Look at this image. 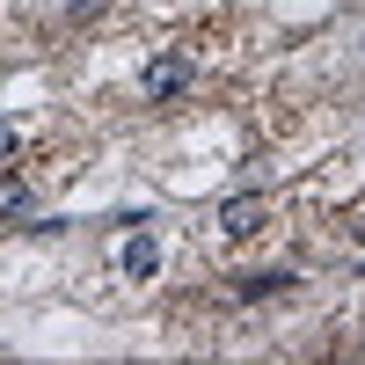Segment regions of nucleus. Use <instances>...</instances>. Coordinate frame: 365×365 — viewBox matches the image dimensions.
Wrapping results in <instances>:
<instances>
[{"label": "nucleus", "mask_w": 365, "mask_h": 365, "mask_svg": "<svg viewBox=\"0 0 365 365\" xmlns=\"http://www.w3.org/2000/svg\"><path fill=\"white\" fill-rule=\"evenodd\" d=\"M190 81H197V58H190V51H161V58H146V73H139L146 103H175Z\"/></svg>", "instance_id": "nucleus-1"}, {"label": "nucleus", "mask_w": 365, "mask_h": 365, "mask_svg": "<svg viewBox=\"0 0 365 365\" xmlns=\"http://www.w3.org/2000/svg\"><path fill=\"white\" fill-rule=\"evenodd\" d=\"M263 227H270V205H263L256 190H241V197L220 205V234H227V241H249V234H263Z\"/></svg>", "instance_id": "nucleus-2"}, {"label": "nucleus", "mask_w": 365, "mask_h": 365, "mask_svg": "<svg viewBox=\"0 0 365 365\" xmlns=\"http://www.w3.org/2000/svg\"><path fill=\"white\" fill-rule=\"evenodd\" d=\"M117 270H125V278H154V270H161V241L146 234V227H132L125 249H117Z\"/></svg>", "instance_id": "nucleus-3"}, {"label": "nucleus", "mask_w": 365, "mask_h": 365, "mask_svg": "<svg viewBox=\"0 0 365 365\" xmlns=\"http://www.w3.org/2000/svg\"><path fill=\"white\" fill-rule=\"evenodd\" d=\"M292 285H299V270H241L234 278L241 299H270V292H292Z\"/></svg>", "instance_id": "nucleus-4"}, {"label": "nucleus", "mask_w": 365, "mask_h": 365, "mask_svg": "<svg viewBox=\"0 0 365 365\" xmlns=\"http://www.w3.org/2000/svg\"><path fill=\"white\" fill-rule=\"evenodd\" d=\"M0 220L37 227V190H29V182H0Z\"/></svg>", "instance_id": "nucleus-5"}, {"label": "nucleus", "mask_w": 365, "mask_h": 365, "mask_svg": "<svg viewBox=\"0 0 365 365\" xmlns=\"http://www.w3.org/2000/svg\"><path fill=\"white\" fill-rule=\"evenodd\" d=\"M15 146H22V125H15V117H0V161H8Z\"/></svg>", "instance_id": "nucleus-6"}, {"label": "nucleus", "mask_w": 365, "mask_h": 365, "mask_svg": "<svg viewBox=\"0 0 365 365\" xmlns=\"http://www.w3.org/2000/svg\"><path fill=\"white\" fill-rule=\"evenodd\" d=\"M96 8H110V0H66V15H96Z\"/></svg>", "instance_id": "nucleus-7"}]
</instances>
